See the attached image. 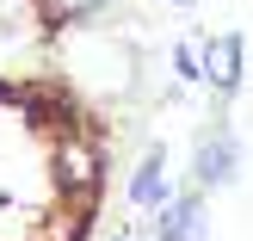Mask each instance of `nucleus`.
<instances>
[{"mask_svg": "<svg viewBox=\"0 0 253 241\" xmlns=\"http://www.w3.org/2000/svg\"><path fill=\"white\" fill-rule=\"evenodd\" d=\"M167 148H148L142 161H136V173H130V204L136 210H161L167 204Z\"/></svg>", "mask_w": 253, "mask_h": 241, "instance_id": "20e7f679", "label": "nucleus"}, {"mask_svg": "<svg viewBox=\"0 0 253 241\" xmlns=\"http://www.w3.org/2000/svg\"><path fill=\"white\" fill-rule=\"evenodd\" d=\"M167 6H179V12H192V6H198V0H167Z\"/></svg>", "mask_w": 253, "mask_h": 241, "instance_id": "6e6552de", "label": "nucleus"}, {"mask_svg": "<svg viewBox=\"0 0 253 241\" xmlns=\"http://www.w3.org/2000/svg\"><path fill=\"white\" fill-rule=\"evenodd\" d=\"M111 241H148V235H136V229H118V235H111Z\"/></svg>", "mask_w": 253, "mask_h": 241, "instance_id": "0eeeda50", "label": "nucleus"}, {"mask_svg": "<svg viewBox=\"0 0 253 241\" xmlns=\"http://www.w3.org/2000/svg\"><path fill=\"white\" fill-rule=\"evenodd\" d=\"M192 180H198V192H222V186L241 180V136L229 124H210L204 130V143L192 155Z\"/></svg>", "mask_w": 253, "mask_h": 241, "instance_id": "f257e3e1", "label": "nucleus"}, {"mask_svg": "<svg viewBox=\"0 0 253 241\" xmlns=\"http://www.w3.org/2000/svg\"><path fill=\"white\" fill-rule=\"evenodd\" d=\"M198 56H204V87L216 99H235L241 93V56H247V37L241 31H216V37H204V44H198Z\"/></svg>", "mask_w": 253, "mask_h": 241, "instance_id": "f03ea898", "label": "nucleus"}, {"mask_svg": "<svg viewBox=\"0 0 253 241\" xmlns=\"http://www.w3.org/2000/svg\"><path fill=\"white\" fill-rule=\"evenodd\" d=\"M155 235L161 241H210V198L198 192H173L167 204L155 210Z\"/></svg>", "mask_w": 253, "mask_h": 241, "instance_id": "7ed1b4c3", "label": "nucleus"}, {"mask_svg": "<svg viewBox=\"0 0 253 241\" xmlns=\"http://www.w3.org/2000/svg\"><path fill=\"white\" fill-rule=\"evenodd\" d=\"M167 68H173V81H179V87H198V81H204V56H198V44H185V37H179V44L167 49Z\"/></svg>", "mask_w": 253, "mask_h": 241, "instance_id": "423d86ee", "label": "nucleus"}, {"mask_svg": "<svg viewBox=\"0 0 253 241\" xmlns=\"http://www.w3.org/2000/svg\"><path fill=\"white\" fill-rule=\"evenodd\" d=\"M111 0H37V19L49 25V31H62V25H81L93 19V12H105Z\"/></svg>", "mask_w": 253, "mask_h": 241, "instance_id": "39448f33", "label": "nucleus"}]
</instances>
